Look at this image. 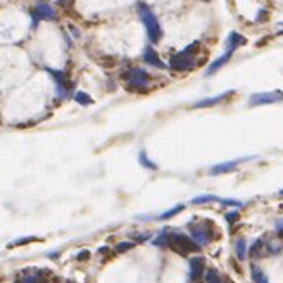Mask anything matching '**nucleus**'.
I'll use <instances>...</instances> for the list:
<instances>
[{
    "mask_svg": "<svg viewBox=\"0 0 283 283\" xmlns=\"http://www.w3.org/2000/svg\"><path fill=\"white\" fill-rule=\"evenodd\" d=\"M205 281L207 283H224L216 268H209V270H207V272H205Z\"/></svg>",
    "mask_w": 283,
    "mask_h": 283,
    "instance_id": "obj_20",
    "label": "nucleus"
},
{
    "mask_svg": "<svg viewBox=\"0 0 283 283\" xmlns=\"http://www.w3.org/2000/svg\"><path fill=\"white\" fill-rule=\"evenodd\" d=\"M232 93H234V91H225L222 94H217V96H214V98L202 99V101H199V103L194 104V108H207V106H214V104H217V103H222L224 99L229 98Z\"/></svg>",
    "mask_w": 283,
    "mask_h": 283,
    "instance_id": "obj_14",
    "label": "nucleus"
},
{
    "mask_svg": "<svg viewBox=\"0 0 283 283\" xmlns=\"http://www.w3.org/2000/svg\"><path fill=\"white\" fill-rule=\"evenodd\" d=\"M235 254L240 260L245 259V255H247V242H245V238H238L235 242Z\"/></svg>",
    "mask_w": 283,
    "mask_h": 283,
    "instance_id": "obj_17",
    "label": "nucleus"
},
{
    "mask_svg": "<svg viewBox=\"0 0 283 283\" xmlns=\"http://www.w3.org/2000/svg\"><path fill=\"white\" fill-rule=\"evenodd\" d=\"M153 245H156V247H169L179 255H189L200 249L199 245L192 240V237L181 234V232H169V230L161 232V234L153 240Z\"/></svg>",
    "mask_w": 283,
    "mask_h": 283,
    "instance_id": "obj_1",
    "label": "nucleus"
},
{
    "mask_svg": "<svg viewBox=\"0 0 283 283\" xmlns=\"http://www.w3.org/2000/svg\"><path fill=\"white\" fill-rule=\"evenodd\" d=\"M275 227H276V232H278V234H281V235H283V219H280L278 222H276Z\"/></svg>",
    "mask_w": 283,
    "mask_h": 283,
    "instance_id": "obj_26",
    "label": "nucleus"
},
{
    "mask_svg": "<svg viewBox=\"0 0 283 283\" xmlns=\"http://www.w3.org/2000/svg\"><path fill=\"white\" fill-rule=\"evenodd\" d=\"M133 247H134L133 242H121V243L116 245V250H118V252H126V250L133 249Z\"/></svg>",
    "mask_w": 283,
    "mask_h": 283,
    "instance_id": "obj_23",
    "label": "nucleus"
},
{
    "mask_svg": "<svg viewBox=\"0 0 283 283\" xmlns=\"http://www.w3.org/2000/svg\"><path fill=\"white\" fill-rule=\"evenodd\" d=\"M151 83V77L148 75L146 70H143V68H133L129 73H128V90L131 91H143V90H148V86Z\"/></svg>",
    "mask_w": 283,
    "mask_h": 283,
    "instance_id": "obj_5",
    "label": "nucleus"
},
{
    "mask_svg": "<svg viewBox=\"0 0 283 283\" xmlns=\"http://www.w3.org/2000/svg\"><path fill=\"white\" fill-rule=\"evenodd\" d=\"M252 278H254L255 283H270L268 278H267V275L255 265H252Z\"/></svg>",
    "mask_w": 283,
    "mask_h": 283,
    "instance_id": "obj_16",
    "label": "nucleus"
},
{
    "mask_svg": "<svg viewBox=\"0 0 283 283\" xmlns=\"http://www.w3.org/2000/svg\"><path fill=\"white\" fill-rule=\"evenodd\" d=\"M280 101H283V91H280V90L268 91V93H255V94H252L249 99L250 106L273 104V103H280Z\"/></svg>",
    "mask_w": 283,
    "mask_h": 283,
    "instance_id": "obj_6",
    "label": "nucleus"
},
{
    "mask_svg": "<svg viewBox=\"0 0 283 283\" xmlns=\"http://www.w3.org/2000/svg\"><path fill=\"white\" fill-rule=\"evenodd\" d=\"M212 224L210 220H204V222L191 224L189 229H191V237L192 240L196 242L199 247H204L212 240Z\"/></svg>",
    "mask_w": 283,
    "mask_h": 283,
    "instance_id": "obj_4",
    "label": "nucleus"
},
{
    "mask_svg": "<svg viewBox=\"0 0 283 283\" xmlns=\"http://www.w3.org/2000/svg\"><path fill=\"white\" fill-rule=\"evenodd\" d=\"M207 202H220V197L212 196V194H205V196H199L192 199V204H207Z\"/></svg>",
    "mask_w": 283,
    "mask_h": 283,
    "instance_id": "obj_18",
    "label": "nucleus"
},
{
    "mask_svg": "<svg viewBox=\"0 0 283 283\" xmlns=\"http://www.w3.org/2000/svg\"><path fill=\"white\" fill-rule=\"evenodd\" d=\"M50 276V272L42 268H25L23 272L18 275L17 283H47Z\"/></svg>",
    "mask_w": 283,
    "mask_h": 283,
    "instance_id": "obj_7",
    "label": "nucleus"
},
{
    "mask_svg": "<svg viewBox=\"0 0 283 283\" xmlns=\"http://www.w3.org/2000/svg\"><path fill=\"white\" fill-rule=\"evenodd\" d=\"M75 101L80 103V104H83V106H88V104L93 103V99L88 96L85 91H77V94H75Z\"/></svg>",
    "mask_w": 283,
    "mask_h": 283,
    "instance_id": "obj_21",
    "label": "nucleus"
},
{
    "mask_svg": "<svg viewBox=\"0 0 283 283\" xmlns=\"http://www.w3.org/2000/svg\"><path fill=\"white\" fill-rule=\"evenodd\" d=\"M143 58H144V61H146V63H149L151 66L161 68V70H164V68H166V63H162V60L159 58V55L156 53V50L153 47H146V48H144Z\"/></svg>",
    "mask_w": 283,
    "mask_h": 283,
    "instance_id": "obj_12",
    "label": "nucleus"
},
{
    "mask_svg": "<svg viewBox=\"0 0 283 283\" xmlns=\"http://www.w3.org/2000/svg\"><path fill=\"white\" fill-rule=\"evenodd\" d=\"M182 209H184V205H175L174 209H171V210H166L164 214H161V217H159V219H162V220L171 219V217H174V216H175V214H179Z\"/></svg>",
    "mask_w": 283,
    "mask_h": 283,
    "instance_id": "obj_22",
    "label": "nucleus"
},
{
    "mask_svg": "<svg viewBox=\"0 0 283 283\" xmlns=\"http://www.w3.org/2000/svg\"><path fill=\"white\" fill-rule=\"evenodd\" d=\"M280 35H283V30H281V31H280Z\"/></svg>",
    "mask_w": 283,
    "mask_h": 283,
    "instance_id": "obj_30",
    "label": "nucleus"
},
{
    "mask_svg": "<svg viewBox=\"0 0 283 283\" xmlns=\"http://www.w3.org/2000/svg\"><path fill=\"white\" fill-rule=\"evenodd\" d=\"M136 9H137V15H139L144 28H146V31H148L149 40L157 43L161 40V37H162V28L159 25V20H157V17L153 14V10H151L144 2L137 4Z\"/></svg>",
    "mask_w": 283,
    "mask_h": 283,
    "instance_id": "obj_2",
    "label": "nucleus"
},
{
    "mask_svg": "<svg viewBox=\"0 0 283 283\" xmlns=\"http://www.w3.org/2000/svg\"><path fill=\"white\" fill-rule=\"evenodd\" d=\"M197 48H199V42H194L191 43L189 47H186L182 52L175 53L171 60V68L175 72H189L192 70L194 66L197 65L196 63V53H197Z\"/></svg>",
    "mask_w": 283,
    "mask_h": 283,
    "instance_id": "obj_3",
    "label": "nucleus"
},
{
    "mask_svg": "<svg viewBox=\"0 0 283 283\" xmlns=\"http://www.w3.org/2000/svg\"><path fill=\"white\" fill-rule=\"evenodd\" d=\"M230 58H232V52H225L222 56H219V58L214 60V61L210 63V65H209V68H207V75H214L216 72H219L220 68H222Z\"/></svg>",
    "mask_w": 283,
    "mask_h": 283,
    "instance_id": "obj_15",
    "label": "nucleus"
},
{
    "mask_svg": "<svg viewBox=\"0 0 283 283\" xmlns=\"http://www.w3.org/2000/svg\"><path fill=\"white\" fill-rule=\"evenodd\" d=\"M204 268H205V260L202 257H194L189 262V278L192 281H200L204 275Z\"/></svg>",
    "mask_w": 283,
    "mask_h": 283,
    "instance_id": "obj_10",
    "label": "nucleus"
},
{
    "mask_svg": "<svg viewBox=\"0 0 283 283\" xmlns=\"http://www.w3.org/2000/svg\"><path fill=\"white\" fill-rule=\"evenodd\" d=\"M88 255H90V254H88V252H81V254H80V257H78V259H86V257Z\"/></svg>",
    "mask_w": 283,
    "mask_h": 283,
    "instance_id": "obj_27",
    "label": "nucleus"
},
{
    "mask_svg": "<svg viewBox=\"0 0 283 283\" xmlns=\"http://www.w3.org/2000/svg\"><path fill=\"white\" fill-rule=\"evenodd\" d=\"M225 219H227L229 224H234L235 220L238 219V212H235V210H234V212H229L227 216H225Z\"/></svg>",
    "mask_w": 283,
    "mask_h": 283,
    "instance_id": "obj_24",
    "label": "nucleus"
},
{
    "mask_svg": "<svg viewBox=\"0 0 283 283\" xmlns=\"http://www.w3.org/2000/svg\"><path fill=\"white\" fill-rule=\"evenodd\" d=\"M254 159V156L252 157H243V159H235V161H229V162H222V164H217L210 169V174L212 175H217V174H224V172H230L234 171V169L240 164V162H245V161H250Z\"/></svg>",
    "mask_w": 283,
    "mask_h": 283,
    "instance_id": "obj_11",
    "label": "nucleus"
},
{
    "mask_svg": "<svg viewBox=\"0 0 283 283\" xmlns=\"http://www.w3.org/2000/svg\"><path fill=\"white\" fill-rule=\"evenodd\" d=\"M245 42H247L245 40V37H242L240 33H237V31H232V33L227 37V42H225V45H227V52L234 53L240 45H245Z\"/></svg>",
    "mask_w": 283,
    "mask_h": 283,
    "instance_id": "obj_13",
    "label": "nucleus"
},
{
    "mask_svg": "<svg viewBox=\"0 0 283 283\" xmlns=\"http://www.w3.org/2000/svg\"><path fill=\"white\" fill-rule=\"evenodd\" d=\"M50 75H52V78L55 80V83H56V94H58V98H66L68 96V93H70L72 90V83H70V80H68V77L63 72H56V70H47Z\"/></svg>",
    "mask_w": 283,
    "mask_h": 283,
    "instance_id": "obj_8",
    "label": "nucleus"
},
{
    "mask_svg": "<svg viewBox=\"0 0 283 283\" xmlns=\"http://www.w3.org/2000/svg\"><path fill=\"white\" fill-rule=\"evenodd\" d=\"M33 22L37 23L39 20H55L56 18V12L55 9L52 7L50 4L47 2H39L35 5V9H33Z\"/></svg>",
    "mask_w": 283,
    "mask_h": 283,
    "instance_id": "obj_9",
    "label": "nucleus"
},
{
    "mask_svg": "<svg viewBox=\"0 0 283 283\" xmlns=\"http://www.w3.org/2000/svg\"><path fill=\"white\" fill-rule=\"evenodd\" d=\"M31 240H35L33 237H28V238H20V240H15L14 243H10L9 247H14V245H22V243H28V242H31Z\"/></svg>",
    "mask_w": 283,
    "mask_h": 283,
    "instance_id": "obj_25",
    "label": "nucleus"
},
{
    "mask_svg": "<svg viewBox=\"0 0 283 283\" xmlns=\"http://www.w3.org/2000/svg\"><path fill=\"white\" fill-rule=\"evenodd\" d=\"M139 162L143 164V167L151 169V171H154V169H157V164L149 159L148 154H146V151H141V153H139Z\"/></svg>",
    "mask_w": 283,
    "mask_h": 283,
    "instance_id": "obj_19",
    "label": "nucleus"
},
{
    "mask_svg": "<svg viewBox=\"0 0 283 283\" xmlns=\"http://www.w3.org/2000/svg\"><path fill=\"white\" fill-rule=\"evenodd\" d=\"M280 196H283V189H281V191H280Z\"/></svg>",
    "mask_w": 283,
    "mask_h": 283,
    "instance_id": "obj_29",
    "label": "nucleus"
},
{
    "mask_svg": "<svg viewBox=\"0 0 283 283\" xmlns=\"http://www.w3.org/2000/svg\"><path fill=\"white\" fill-rule=\"evenodd\" d=\"M56 2H58V4H61V5H66L68 2H70V0H56Z\"/></svg>",
    "mask_w": 283,
    "mask_h": 283,
    "instance_id": "obj_28",
    "label": "nucleus"
}]
</instances>
